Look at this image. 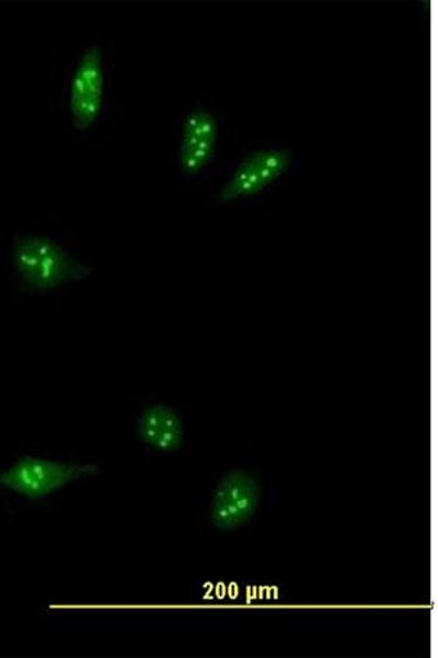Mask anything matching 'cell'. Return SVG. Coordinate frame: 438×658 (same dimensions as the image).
Here are the masks:
<instances>
[{
    "instance_id": "cell-6",
    "label": "cell",
    "mask_w": 438,
    "mask_h": 658,
    "mask_svg": "<svg viewBox=\"0 0 438 658\" xmlns=\"http://www.w3.org/2000/svg\"><path fill=\"white\" fill-rule=\"evenodd\" d=\"M218 136V124L208 110L197 107L184 118L177 152L183 173L193 175L210 161Z\"/></svg>"
},
{
    "instance_id": "cell-7",
    "label": "cell",
    "mask_w": 438,
    "mask_h": 658,
    "mask_svg": "<svg viewBox=\"0 0 438 658\" xmlns=\"http://www.w3.org/2000/svg\"><path fill=\"white\" fill-rule=\"evenodd\" d=\"M137 433L147 445L160 452H172L182 444L183 424L172 407L153 404L139 416Z\"/></svg>"
},
{
    "instance_id": "cell-5",
    "label": "cell",
    "mask_w": 438,
    "mask_h": 658,
    "mask_svg": "<svg viewBox=\"0 0 438 658\" xmlns=\"http://www.w3.org/2000/svg\"><path fill=\"white\" fill-rule=\"evenodd\" d=\"M290 152L264 149L250 154L221 189L218 201L228 202L261 192L289 167Z\"/></svg>"
},
{
    "instance_id": "cell-4",
    "label": "cell",
    "mask_w": 438,
    "mask_h": 658,
    "mask_svg": "<svg viewBox=\"0 0 438 658\" xmlns=\"http://www.w3.org/2000/svg\"><path fill=\"white\" fill-rule=\"evenodd\" d=\"M260 498L261 486L254 476L244 470L227 474L212 492L211 523L222 531L238 529L253 517Z\"/></svg>"
},
{
    "instance_id": "cell-1",
    "label": "cell",
    "mask_w": 438,
    "mask_h": 658,
    "mask_svg": "<svg viewBox=\"0 0 438 658\" xmlns=\"http://www.w3.org/2000/svg\"><path fill=\"white\" fill-rule=\"evenodd\" d=\"M13 262L24 284L50 291L87 279L92 268L74 259L59 243L44 236L24 235L13 242Z\"/></svg>"
},
{
    "instance_id": "cell-3",
    "label": "cell",
    "mask_w": 438,
    "mask_h": 658,
    "mask_svg": "<svg viewBox=\"0 0 438 658\" xmlns=\"http://www.w3.org/2000/svg\"><path fill=\"white\" fill-rule=\"evenodd\" d=\"M103 92V53L99 45L93 44L82 53L70 81L69 112L77 131H87L97 121Z\"/></svg>"
},
{
    "instance_id": "cell-2",
    "label": "cell",
    "mask_w": 438,
    "mask_h": 658,
    "mask_svg": "<svg viewBox=\"0 0 438 658\" xmlns=\"http://www.w3.org/2000/svg\"><path fill=\"white\" fill-rule=\"evenodd\" d=\"M95 465L69 464L34 456H24L0 472V486L28 499L46 497L65 485L97 472Z\"/></svg>"
}]
</instances>
